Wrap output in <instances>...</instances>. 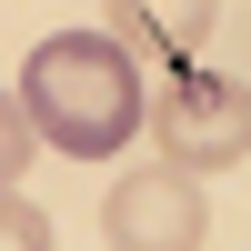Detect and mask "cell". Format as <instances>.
I'll use <instances>...</instances> for the list:
<instances>
[{
	"label": "cell",
	"mask_w": 251,
	"mask_h": 251,
	"mask_svg": "<svg viewBox=\"0 0 251 251\" xmlns=\"http://www.w3.org/2000/svg\"><path fill=\"white\" fill-rule=\"evenodd\" d=\"M20 111L40 121V141L71 161H100L141 131V71H131V40L121 30H50L30 60H20Z\"/></svg>",
	"instance_id": "1"
},
{
	"label": "cell",
	"mask_w": 251,
	"mask_h": 251,
	"mask_svg": "<svg viewBox=\"0 0 251 251\" xmlns=\"http://www.w3.org/2000/svg\"><path fill=\"white\" fill-rule=\"evenodd\" d=\"M151 131H161V161H181V171H231L251 151V91L231 71H171V91L151 100Z\"/></svg>",
	"instance_id": "2"
},
{
	"label": "cell",
	"mask_w": 251,
	"mask_h": 251,
	"mask_svg": "<svg viewBox=\"0 0 251 251\" xmlns=\"http://www.w3.org/2000/svg\"><path fill=\"white\" fill-rule=\"evenodd\" d=\"M111 251H201V231H211V211H201L191 171L181 161H151V171H121L111 191Z\"/></svg>",
	"instance_id": "3"
},
{
	"label": "cell",
	"mask_w": 251,
	"mask_h": 251,
	"mask_svg": "<svg viewBox=\"0 0 251 251\" xmlns=\"http://www.w3.org/2000/svg\"><path fill=\"white\" fill-rule=\"evenodd\" d=\"M211 10L221 0H111V30L131 40V50L171 60V71H191V50L211 40Z\"/></svg>",
	"instance_id": "4"
},
{
	"label": "cell",
	"mask_w": 251,
	"mask_h": 251,
	"mask_svg": "<svg viewBox=\"0 0 251 251\" xmlns=\"http://www.w3.org/2000/svg\"><path fill=\"white\" fill-rule=\"evenodd\" d=\"M0 251H50V211H30V201L10 191V221H0Z\"/></svg>",
	"instance_id": "5"
}]
</instances>
